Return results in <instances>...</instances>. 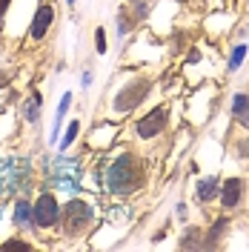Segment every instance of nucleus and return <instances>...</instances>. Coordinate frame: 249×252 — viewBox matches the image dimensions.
I'll list each match as a JSON object with an SVG mask.
<instances>
[{
    "label": "nucleus",
    "mask_w": 249,
    "mask_h": 252,
    "mask_svg": "<svg viewBox=\"0 0 249 252\" xmlns=\"http://www.w3.org/2000/svg\"><path fill=\"white\" fill-rule=\"evenodd\" d=\"M20 187L26 189V160L23 166H12L9 160H0V195H9Z\"/></svg>",
    "instance_id": "423d86ee"
},
{
    "label": "nucleus",
    "mask_w": 249,
    "mask_h": 252,
    "mask_svg": "<svg viewBox=\"0 0 249 252\" xmlns=\"http://www.w3.org/2000/svg\"><path fill=\"white\" fill-rule=\"evenodd\" d=\"M66 3H75V0H66Z\"/></svg>",
    "instance_id": "b1692460"
},
{
    "label": "nucleus",
    "mask_w": 249,
    "mask_h": 252,
    "mask_svg": "<svg viewBox=\"0 0 249 252\" xmlns=\"http://www.w3.org/2000/svg\"><path fill=\"white\" fill-rule=\"evenodd\" d=\"M201 229L198 226H192V229H187V235L181 238V247L184 250H203V241H201Z\"/></svg>",
    "instance_id": "4468645a"
},
{
    "label": "nucleus",
    "mask_w": 249,
    "mask_h": 252,
    "mask_svg": "<svg viewBox=\"0 0 249 252\" xmlns=\"http://www.w3.org/2000/svg\"><path fill=\"white\" fill-rule=\"evenodd\" d=\"M218 195H220L223 209H235V206L241 204V198H244V178H229V181H223Z\"/></svg>",
    "instance_id": "6e6552de"
},
{
    "label": "nucleus",
    "mask_w": 249,
    "mask_h": 252,
    "mask_svg": "<svg viewBox=\"0 0 249 252\" xmlns=\"http://www.w3.org/2000/svg\"><path fill=\"white\" fill-rule=\"evenodd\" d=\"M232 115L238 118L241 126H249V94L247 92H238L232 97Z\"/></svg>",
    "instance_id": "9d476101"
},
{
    "label": "nucleus",
    "mask_w": 249,
    "mask_h": 252,
    "mask_svg": "<svg viewBox=\"0 0 249 252\" xmlns=\"http://www.w3.org/2000/svg\"><path fill=\"white\" fill-rule=\"evenodd\" d=\"M40 103H43V97H40L37 92H31V97H26V100H23L20 112H23V118H26L29 124H34V121L40 118Z\"/></svg>",
    "instance_id": "9b49d317"
},
{
    "label": "nucleus",
    "mask_w": 249,
    "mask_h": 252,
    "mask_svg": "<svg viewBox=\"0 0 249 252\" xmlns=\"http://www.w3.org/2000/svg\"><path fill=\"white\" fill-rule=\"evenodd\" d=\"M15 223H17V226L31 223V206L26 204V201H17V206H15Z\"/></svg>",
    "instance_id": "2eb2a0df"
},
{
    "label": "nucleus",
    "mask_w": 249,
    "mask_h": 252,
    "mask_svg": "<svg viewBox=\"0 0 249 252\" xmlns=\"http://www.w3.org/2000/svg\"><path fill=\"white\" fill-rule=\"evenodd\" d=\"M78 132H80V124L78 121H72L69 124V129L63 132V141H61V149H69L72 143H75V138H78Z\"/></svg>",
    "instance_id": "dca6fc26"
},
{
    "label": "nucleus",
    "mask_w": 249,
    "mask_h": 252,
    "mask_svg": "<svg viewBox=\"0 0 249 252\" xmlns=\"http://www.w3.org/2000/svg\"><path fill=\"white\" fill-rule=\"evenodd\" d=\"M175 3H189V0H175Z\"/></svg>",
    "instance_id": "5701e85b"
},
{
    "label": "nucleus",
    "mask_w": 249,
    "mask_h": 252,
    "mask_svg": "<svg viewBox=\"0 0 249 252\" xmlns=\"http://www.w3.org/2000/svg\"><path fill=\"white\" fill-rule=\"evenodd\" d=\"M238 152H241L244 158H249V138H244V141L238 143Z\"/></svg>",
    "instance_id": "aec40b11"
},
{
    "label": "nucleus",
    "mask_w": 249,
    "mask_h": 252,
    "mask_svg": "<svg viewBox=\"0 0 249 252\" xmlns=\"http://www.w3.org/2000/svg\"><path fill=\"white\" fill-rule=\"evenodd\" d=\"M9 80H12V75H9V72H3V75H0V86H6Z\"/></svg>",
    "instance_id": "4be33fe9"
},
{
    "label": "nucleus",
    "mask_w": 249,
    "mask_h": 252,
    "mask_svg": "<svg viewBox=\"0 0 249 252\" xmlns=\"http://www.w3.org/2000/svg\"><path fill=\"white\" fill-rule=\"evenodd\" d=\"M244 58H247V46H244V43H238V46L232 49V58H229V72H235V69L241 66Z\"/></svg>",
    "instance_id": "f3484780"
},
{
    "label": "nucleus",
    "mask_w": 249,
    "mask_h": 252,
    "mask_svg": "<svg viewBox=\"0 0 249 252\" xmlns=\"http://www.w3.org/2000/svg\"><path fill=\"white\" fill-rule=\"evenodd\" d=\"M218 184H220V181L215 178V175H212V178H203L201 184H198V201H206V204H209V201L220 192Z\"/></svg>",
    "instance_id": "f8f14e48"
},
{
    "label": "nucleus",
    "mask_w": 249,
    "mask_h": 252,
    "mask_svg": "<svg viewBox=\"0 0 249 252\" xmlns=\"http://www.w3.org/2000/svg\"><path fill=\"white\" fill-rule=\"evenodd\" d=\"M69 106H72V94L66 92V94H63V100H61V106H58V115H55V126H52V141L58 138V132H61L63 118H66V112H69Z\"/></svg>",
    "instance_id": "ddd939ff"
},
{
    "label": "nucleus",
    "mask_w": 249,
    "mask_h": 252,
    "mask_svg": "<svg viewBox=\"0 0 249 252\" xmlns=\"http://www.w3.org/2000/svg\"><path fill=\"white\" fill-rule=\"evenodd\" d=\"M149 92H152V80H149V78H135V80H129L124 89L115 94V100H112V109H115V112H132V109H138V103H143Z\"/></svg>",
    "instance_id": "7ed1b4c3"
},
{
    "label": "nucleus",
    "mask_w": 249,
    "mask_h": 252,
    "mask_svg": "<svg viewBox=\"0 0 249 252\" xmlns=\"http://www.w3.org/2000/svg\"><path fill=\"white\" fill-rule=\"evenodd\" d=\"M226 229H229V218H218L212 223V229L203 235V250H215L220 247V238L226 235Z\"/></svg>",
    "instance_id": "1a4fd4ad"
},
{
    "label": "nucleus",
    "mask_w": 249,
    "mask_h": 252,
    "mask_svg": "<svg viewBox=\"0 0 249 252\" xmlns=\"http://www.w3.org/2000/svg\"><path fill=\"white\" fill-rule=\"evenodd\" d=\"M94 52H97V55L106 52V32L103 29H94Z\"/></svg>",
    "instance_id": "a211bd4d"
},
{
    "label": "nucleus",
    "mask_w": 249,
    "mask_h": 252,
    "mask_svg": "<svg viewBox=\"0 0 249 252\" xmlns=\"http://www.w3.org/2000/svg\"><path fill=\"white\" fill-rule=\"evenodd\" d=\"M31 223L40 226V229H49V226L61 223V206H58V198L52 192H43L34 201V206H31Z\"/></svg>",
    "instance_id": "20e7f679"
},
{
    "label": "nucleus",
    "mask_w": 249,
    "mask_h": 252,
    "mask_svg": "<svg viewBox=\"0 0 249 252\" xmlns=\"http://www.w3.org/2000/svg\"><path fill=\"white\" fill-rule=\"evenodd\" d=\"M52 20H55V6L46 0V3L37 6V12H34V17H31V26H29L31 40H43V37L49 34V29H52Z\"/></svg>",
    "instance_id": "0eeeda50"
},
{
    "label": "nucleus",
    "mask_w": 249,
    "mask_h": 252,
    "mask_svg": "<svg viewBox=\"0 0 249 252\" xmlns=\"http://www.w3.org/2000/svg\"><path fill=\"white\" fill-rule=\"evenodd\" d=\"M9 6H12V0H0V17L9 12Z\"/></svg>",
    "instance_id": "412c9836"
},
{
    "label": "nucleus",
    "mask_w": 249,
    "mask_h": 252,
    "mask_svg": "<svg viewBox=\"0 0 249 252\" xmlns=\"http://www.w3.org/2000/svg\"><path fill=\"white\" fill-rule=\"evenodd\" d=\"M166 118H169V109H166V106H155L146 118H138V124H135V135L143 138V141L157 138V135L163 132V126H166Z\"/></svg>",
    "instance_id": "39448f33"
},
{
    "label": "nucleus",
    "mask_w": 249,
    "mask_h": 252,
    "mask_svg": "<svg viewBox=\"0 0 249 252\" xmlns=\"http://www.w3.org/2000/svg\"><path fill=\"white\" fill-rule=\"evenodd\" d=\"M61 218H63L66 235H83V232L89 229L92 218H94V209H92V204H86V201H80V198H72V201L61 209Z\"/></svg>",
    "instance_id": "f03ea898"
},
{
    "label": "nucleus",
    "mask_w": 249,
    "mask_h": 252,
    "mask_svg": "<svg viewBox=\"0 0 249 252\" xmlns=\"http://www.w3.org/2000/svg\"><path fill=\"white\" fill-rule=\"evenodd\" d=\"M103 181H106V189H109L112 195H132V192H138L143 187V181H146L143 160L135 152L118 155L115 160H109Z\"/></svg>",
    "instance_id": "f257e3e1"
},
{
    "label": "nucleus",
    "mask_w": 249,
    "mask_h": 252,
    "mask_svg": "<svg viewBox=\"0 0 249 252\" xmlns=\"http://www.w3.org/2000/svg\"><path fill=\"white\" fill-rule=\"evenodd\" d=\"M3 247H6V250H29V244H26V241H20V238H15V241H6Z\"/></svg>",
    "instance_id": "6ab92c4d"
}]
</instances>
